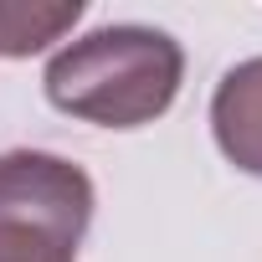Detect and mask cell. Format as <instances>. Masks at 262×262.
I'll list each match as a JSON object with an SVG mask.
<instances>
[{"instance_id":"7a4b0ae2","label":"cell","mask_w":262,"mask_h":262,"mask_svg":"<svg viewBox=\"0 0 262 262\" xmlns=\"http://www.w3.org/2000/svg\"><path fill=\"white\" fill-rule=\"evenodd\" d=\"M93 221V180L57 155H0V252L36 262H77Z\"/></svg>"},{"instance_id":"6da1fadb","label":"cell","mask_w":262,"mask_h":262,"mask_svg":"<svg viewBox=\"0 0 262 262\" xmlns=\"http://www.w3.org/2000/svg\"><path fill=\"white\" fill-rule=\"evenodd\" d=\"M180 41L155 26H103L62 47L47 67V98L103 128H139L180 93Z\"/></svg>"},{"instance_id":"277c9868","label":"cell","mask_w":262,"mask_h":262,"mask_svg":"<svg viewBox=\"0 0 262 262\" xmlns=\"http://www.w3.org/2000/svg\"><path fill=\"white\" fill-rule=\"evenodd\" d=\"M82 16L77 0L62 6H0V57H31L62 31H72Z\"/></svg>"},{"instance_id":"3957f363","label":"cell","mask_w":262,"mask_h":262,"mask_svg":"<svg viewBox=\"0 0 262 262\" xmlns=\"http://www.w3.org/2000/svg\"><path fill=\"white\" fill-rule=\"evenodd\" d=\"M211 128H216V144L221 155L247 170L262 175V57L231 67L211 98Z\"/></svg>"},{"instance_id":"5b68a950","label":"cell","mask_w":262,"mask_h":262,"mask_svg":"<svg viewBox=\"0 0 262 262\" xmlns=\"http://www.w3.org/2000/svg\"><path fill=\"white\" fill-rule=\"evenodd\" d=\"M0 262H36V257H6V252H0Z\"/></svg>"}]
</instances>
